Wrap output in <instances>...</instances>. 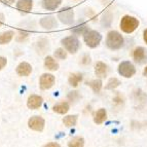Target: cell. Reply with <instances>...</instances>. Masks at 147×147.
Masks as SVG:
<instances>
[{
	"label": "cell",
	"mask_w": 147,
	"mask_h": 147,
	"mask_svg": "<svg viewBox=\"0 0 147 147\" xmlns=\"http://www.w3.org/2000/svg\"><path fill=\"white\" fill-rule=\"evenodd\" d=\"M106 47L111 51H117V49H121L125 43V39H123V35L120 34L119 32L115 31V30H111L107 33L105 40Z\"/></svg>",
	"instance_id": "6da1fadb"
},
{
	"label": "cell",
	"mask_w": 147,
	"mask_h": 147,
	"mask_svg": "<svg viewBox=\"0 0 147 147\" xmlns=\"http://www.w3.org/2000/svg\"><path fill=\"white\" fill-rule=\"evenodd\" d=\"M138 27H139V21H138V19H136L135 17L125 15V16H123V17L121 18V20H120L119 28L121 29V31L127 33V34L133 33Z\"/></svg>",
	"instance_id": "7a4b0ae2"
},
{
	"label": "cell",
	"mask_w": 147,
	"mask_h": 147,
	"mask_svg": "<svg viewBox=\"0 0 147 147\" xmlns=\"http://www.w3.org/2000/svg\"><path fill=\"white\" fill-rule=\"evenodd\" d=\"M82 37H84V41L86 43V45L91 47V49H96L97 47H99V44L102 41V35L97 30L88 29L82 35Z\"/></svg>",
	"instance_id": "3957f363"
},
{
	"label": "cell",
	"mask_w": 147,
	"mask_h": 147,
	"mask_svg": "<svg viewBox=\"0 0 147 147\" xmlns=\"http://www.w3.org/2000/svg\"><path fill=\"white\" fill-rule=\"evenodd\" d=\"M61 44L67 52L74 55L78 52L80 49V41L76 35H70V36L64 37L61 40Z\"/></svg>",
	"instance_id": "277c9868"
},
{
	"label": "cell",
	"mask_w": 147,
	"mask_h": 147,
	"mask_svg": "<svg viewBox=\"0 0 147 147\" xmlns=\"http://www.w3.org/2000/svg\"><path fill=\"white\" fill-rule=\"evenodd\" d=\"M57 18L64 25H72L74 23V10L71 7H64L58 12Z\"/></svg>",
	"instance_id": "5b68a950"
},
{
	"label": "cell",
	"mask_w": 147,
	"mask_h": 147,
	"mask_svg": "<svg viewBox=\"0 0 147 147\" xmlns=\"http://www.w3.org/2000/svg\"><path fill=\"white\" fill-rule=\"evenodd\" d=\"M117 71L119 73V75L123 76L125 78H131V77L135 75L136 69L135 66L130 61H123L118 65Z\"/></svg>",
	"instance_id": "8992f818"
},
{
	"label": "cell",
	"mask_w": 147,
	"mask_h": 147,
	"mask_svg": "<svg viewBox=\"0 0 147 147\" xmlns=\"http://www.w3.org/2000/svg\"><path fill=\"white\" fill-rule=\"evenodd\" d=\"M39 25L44 30H53L58 27V21L53 15L42 17L39 20Z\"/></svg>",
	"instance_id": "52a82bcc"
},
{
	"label": "cell",
	"mask_w": 147,
	"mask_h": 147,
	"mask_svg": "<svg viewBox=\"0 0 147 147\" xmlns=\"http://www.w3.org/2000/svg\"><path fill=\"white\" fill-rule=\"evenodd\" d=\"M56 78L55 76L51 73H43L39 78V86L41 90L45 91V90H49L52 88L55 84Z\"/></svg>",
	"instance_id": "ba28073f"
},
{
	"label": "cell",
	"mask_w": 147,
	"mask_h": 147,
	"mask_svg": "<svg viewBox=\"0 0 147 147\" xmlns=\"http://www.w3.org/2000/svg\"><path fill=\"white\" fill-rule=\"evenodd\" d=\"M28 125L35 132H42L44 129V119L41 116H32L28 121Z\"/></svg>",
	"instance_id": "9c48e42d"
},
{
	"label": "cell",
	"mask_w": 147,
	"mask_h": 147,
	"mask_svg": "<svg viewBox=\"0 0 147 147\" xmlns=\"http://www.w3.org/2000/svg\"><path fill=\"white\" fill-rule=\"evenodd\" d=\"M133 59L138 64H144L147 62V51L142 47H137L133 51Z\"/></svg>",
	"instance_id": "30bf717a"
},
{
	"label": "cell",
	"mask_w": 147,
	"mask_h": 147,
	"mask_svg": "<svg viewBox=\"0 0 147 147\" xmlns=\"http://www.w3.org/2000/svg\"><path fill=\"white\" fill-rule=\"evenodd\" d=\"M16 7L21 13H29L33 8V0H18Z\"/></svg>",
	"instance_id": "8fae6325"
},
{
	"label": "cell",
	"mask_w": 147,
	"mask_h": 147,
	"mask_svg": "<svg viewBox=\"0 0 147 147\" xmlns=\"http://www.w3.org/2000/svg\"><path fill=\"white\" fill-rule=\"evenodd\" d=\"M16 73L19 76H29L32 73V66L27 62H21L16 68Z\"/></svg>",
	"instance_id": "7c38bea8"
},
{
	"label": "cell",
	"mask_w": 147,
	"mask_h": 147,
	"mask_svg": "<svg viewBox=\"0 0 147 147\" xmlns=\"http://www.w3.org/2000/svg\"><path fill=\"white\" fill-rule=\"evenodd\" d=\"M42 103H43L42 97H40V96H38V95H31L29 98H28L27 106L29 109L34 110V109H38V108L42 105Z\"/></svg>",
	"instance_id": "4fadbf2b"
},
{
	"label": "cell",
	"mask_w": 147,
	"mask_h": 147,
	"mask_svg": "<svg viewBox=\"0 0 147 147\" xmlns=\"http://www.w3.org/2000/svg\"><path fill=\"white\" fill-rule=\"evenodd\" d=\"M49 41L47 38H40L37 40L36 44H35V49H36L37 54L43 55L49 51Z\"/></svg>",
	"instance_id": "5bb4252c"
},
{
	"label": "cell",
	"mask_w": 147,
	"mask_h": 147,
	"mask_svg": "<svg viewBox=\"0 0 147 147\" xmlns=\"http://www.w3.org/2000/svg\"><path fill=\"white\" fill-rule=\"evenodd\" d=\"M62 4V0H41L42 7L45 10H56Z\"/></svg>",
	"instance_id": "9a60e30c"
},
{
	"label": "cell",
	"mask_w": 147,
	"mask_h": 147,
	"mask_svg": "<svg viewBox=\"0 0 147 147\" xmlns=\"http://www.w3.org/2000/svg\"><path fill=\"white\" fill-rule=\"evenodd\" d=\"M108 71V67L104 62L99 61L96 63L95 65V74L97 77H100V78H103L107 75Z\"/></svg>",
	"instance_id": "2e32d148"
},
{
	"label": "cell",
	"mask_w": 147,
	"mask_h": 147,
	"mask_svg": "<svg viewBox=\"0 0 147 147\" xmlns=\"http://www.w3.org/2000/svg\"><path fill=\"white\" fill-rule=\"evenodd\" d=\"M43 65H44V68L47 69V70H49V71H57L60 67L58 62H56V60L54 59V57L52 56L45 57Z\"/></svg>",
	"instance_id": "e0dca14e"
},
{
	"label": "cell",
	"mask_w": 147,
	"mask_h": 147,
	"mask_svg": "<svg viewBox=\"0 0 147 147\" xmlns=\"http://www.w3.org/2000/svg\"><path fill=\"white\" fill-rule=\"evenodd\" d=\"M15 32L12 30H7V31L1 32L0 33V45L8 44L15 37Z\"/></svg>",
	"instance_id": "ac0fdd59"
},
{
	"label": "cell",
	"mask_w": 147,
	"mask_h": 147,
	"mask_svg": "<svg viewBox=\"0 0 147 147\" xmlns=\"http://www.w3.org/2000/svg\"><path fill=\"white\" fill-rule=\"evenodd\" d=\"M88 30V25L86 22H80L79 24H77L76 26H74L71 29V32L73 33V35L76 36H80V35H84L86 31Z\"/></svg>",
	"instance_id": "d6986e66"
},
{
	"label": "cell",
	"mask_w": 147,
	"mask_h": 147,
	"mask_svg": "<svg viewBox=\"0 0 147 147\" xmlns=\"http://www.w3.org/2000/svg\"><path fill=\"white\" fill-rule=\"evenodd\" d=\"M106 118H107V112L104 108H101L96 112L95 116H94V123L97 125H102L106 120Z\"/></svg>",
	"instance_id": "ffe728a7"
},
{
	"label": "cell",
	"mask_w": 147,
	"mask_h": 147,
	"mask_svg": "<svg viewBox=\"0 0 147 147\" xmlns=\"http://www.w3.org/2000/svg\"><path fill=\"white\" fill-rule=\"evenodd\" d=\"M82 79H84V76H82V74H80V73H71L70 75H69L68 82L71 86L76 88V86H78L81 81H82Z\"/></svg>",
	"instance_id": "44dd1931"
},
{
	"label": "cell",
	"mask_w": 147,
	"mask_h": 147,
	"mask_svg": "<svg viewBox=\"0 0 147 147\" xmlns=\"http://www.w3.org/2000/svg\"><path fill=\"white\" fill-rule=\"evenodd\" d=\"M69 109H70V106H69L68 102H61V103L56 104L53 107V110L59 114H66L69 111Z\"/></svg>",
	"instance_id": "7402d4cb"
},
{
	"label": "cell",
	"mask_w": 147,
	"mask_h": 147,
	"mask_svg": "<svg viewBox=\"0 0 147 147\" xmlns=\"http://www.w3.org/2000/svg\"><path fill=\"white\" fill-rule=\"evenodd\" d=\"M88 86H91V88L93 90L94 93L98 94L101 92V90H102V86H103V82H102V80L101 79H93V80L88 81Z\"/></svg>",
	"instance_id": "603a6c76"
},
{
	"label": "cell",
	"mask_w": 147,
	"mask_h": 147,
	"mask_svg": "<svg viewBox=\"0 0 147 147\" xmlns=\"http://www.w3.org/2000/svg\"><path fill=\"white\" fill-rule=\"evenodd\" d=\"M54 57L58 60H66L68 57V52L64 47H58L54 52Z\"/></svg>",
	"instance_id": "cb8c5ba5"
},
{
	"label": "cell",
	"mask_w": 147,
	"mask_h": 147,
	"mask_svg": "<svg viewBox=\"0 0 147 147\" xmlns=\"http://www.w3.org/2000/svg\"><path fill=\"white\" fill-rule=\"evenodd\" d=\"M68 147H84V139L82 137H75L68 142Z\"/></svg>",
	"instance_id": "d4e9b609"
},
{
	"label": "cell",
	"mask_w": 147,
	"mask_h": 147,
	"mask_svg": "<svg viewBox=\"0 0 147 147\" xmlns=\"http://www.w3.org/2000/svg\"><path fill=\"white\" fill-rule=\"evenodd\" d=\"M76 123H77V115H68L63 118V123L68 127H74Z\"/></svg>",
	"instance_id": "484cf974"
},
{
	"label": "cell",
	"mask_w": 147,
	"mask_h": 147,
	"mask_svg": "<svg viewBox=\"0 0 147 147\" xmlns=\"http://www.w3.org/2000/svg\"><path fill=\"white\" fill-rule=\"evenodd\" d=\"M119 84H120V81L118 80L116 77H111V78L108 80L105 88L106 90H114V88H116L117 86H119Z\"/></svg>",
	"instance_id": "4316f807"
},
{
	"label": "cell",
	"mask_w": 147,
	"mask_h": 147,
	"mask_svg": "<svg viewBox=\"0 0 147 147\" xmlns=\"http://www.w3.org/2000/svg\"><path fill=\"white\" fill-rule=\"evenodd\" d=\"M28 37H29V32L21 30V31L18 32L17 36H16V40H17L18 42H23L27 39Z\"/></svg>",
	"instance_id": "83f0119b"
},
{
	"label": "cell",
	"mask_w": 147,
	"mask_h": 147,
	"mask_svg": "<svg viewBox=\"0 0 147 147\" xmlns=\"http://www.w3.org/2000/svg\"><path fill=\"white\" fill-rule=\"evenodd\" d=\"M90 63H91V56L88 54H84V56L81 57L80 64L81 65H88Z\"/></svg>",
	"instance_id": "f1b7e54d"
},
{
	"label": "cell",
	"mask_w": 147,
	"mask_h": 147,
	"mask_svg": "<svg viewBox=\"0 0 147 147\" xmlns=\"http://www.w3.org/2000/svg\"><path fill=\"white\" fill-rule=\"evenodd\" d=\"M78 98H79V94H78V92H76V91L70 92V93H69V95H68V99L70 101H75V100H77Z\"/></svg>",
	"instance_id": "f546056e"
},
{
	"label": "cell",
	"mask_w": 147,
	"mask_h": 147,
	"mask_svg": "<svg viewBox=\"0 0 147 147\" xmlns=\"http://www.w3.org/2000/svg\"><path fill=\"white\" fill-rule=\"evenodd\" d=\"M7 65V59L3 56H0V71L4 69V67Z\"/></svg>",
	"instance_id": "4dcf8cb0"
},
{
	"label": "cell",
	"mask_w": 147,
	"mask_h": 147,
	"mask_svg": "<svg viewBox=\"0 0 147 147\" xmlns=\"http://www.w3.org/2000/svg\"><path fill=\"white\" fill-rule=\"evenodd\" d=\"M44 147H60V144L57 142H52V143H49V144L44 145Z\"/></svg>",
	"instance_id": "1f68e13d"
},
{
	"label": "cell",
	"mask_w": 147,
	"mask_h": 147,
	"mask_svg": "<svg viewBox=\"0 0 147 147\" xmlns=\"http://www.w3.org/2000/svg\"><path fill=\"white\" fill-rule=\"evenodd\" d=\"M5 21V16L3 15L2 12H0V27L3 25V23H4Z\"/></svg>",
	"instance_id": "d6a6232c"
},
{
	"label": "cell",
	"mask_w": 147,
	"mask_h": 147,
	"mask_svg": "<svg viewBox=\"0 0 147 147\" xmlns=\"http://www.w3.org/2000/svg\"><path fill=\"white\" fill-rule=\"evenodd\" d=\"M1 2L5 3V4H13L16 0H0Z\"/></svg>",
	"instance_id": "836d02e7"
},
{
	"label": "cell",
	"mask_w": 147,
	"mask_h": 147,
	"mask_svg": "<svg viewBox=\"0 0 147 147\" xmlns=\"http://www.w3.org/2000/svg\"><path fill=\"white\" fill-rule=\"evenodd\" d=\"M143 39L147 43V29H145L144 32H143Z\"/></svg>",
	"instance_id": "e575fe53"
},
{
	"label": "cell",
	"mask_w": 147,
	"mask_h": 147,
	"mask_svg": "<svg viewBox=\"0 0 147 147\" xmlns=\"http://www.w3.org/2000/svg\"><path fill=\"white\" fill-rule=\"evenodd\" d=\"M143 75L147 77V66H146V68L144 69V71H143Z\"/></svg>",
	"instance_id": "d590c367"
}]
</instances>
